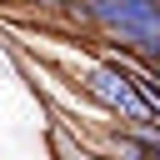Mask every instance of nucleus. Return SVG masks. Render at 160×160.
Instances as JSON below:
<instances>
[{"instance_id": "nucleus-1", "label": "nucleus", "mask_w": 160, "mask_h": 160, "mask_svg": "<svg viewBox=\"0 0 160 160\" xmlns=\"http://www.w3.org/2000/svg\"><path fill=\"white\" fill-rule=\"evenodd\" d=\"M150 75H155V80H160V55H150Z\"/></svg>"}]
</instances>
